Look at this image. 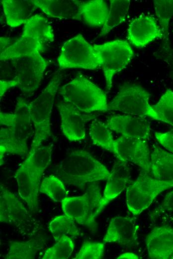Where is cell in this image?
<instances>
[{
    "label": "cell",
    "mask_w": 173,
    "mask_h": 259,
    "mask_svg": "<svg viewBox=\"0 0 173 259\" xmlns=\"http://www.w3.org/2000/svg\"><path fill=\"white\" fill-rule=\"evenodd\" d=\"M29 103L18 97L13 113H0V161L5 153L28 155L27 142L32 132Z\"/></svg>",
    "instance_id": "1"
},
{
    "label": "cell",
    "mask_w": 173,
    "mask_h": 259,
    "mask_svg": "<svg viewBox=\"0 0 173 259\" xmlns=\"http://www.w3.org/2000/svg\"><path fill=\"white\" fill-rule=\"evenodd\" d=\"M56 173L64 183L81 189L86 183L107 180L110 175L103 164L85 150L69 153L59 163Z\"/></svg>",
    "instance_id": "2"
},
{
    "label": "cell",
    "mask_w": 173,
    "mask_h": 259,
    "mask_svg": "<svg viewBox=\"0 0 173 259\" xmlns=\"http://www.w3.org/2000/svg\"><path fill=\"white\" fill-rule=\"evenodd\" d=\"M54 40L48 20L40 15L31 16L24 24L20 38L0 54V60H10L34 52L41 53L47 43Z\"/></svg>",
    "instance_id": "3"
},
{
    "label": "cell",
    "mask_w": 173,
    "mask_h": 259,
    "mask_svg": "<svg viewBox=\"0 0 173 259\" xmlns=\"http://www.w3.org/2000/svg\"><path fill=\"white\" fill-rule=\"evenodd\" d=\"M63 101L84 113L107 111L105 92L85 76L76 77L59 89Z\"/></svg>",
    "instance_id": "4"
},
{
    "label": "cell",
    "mask_w": 173,
    "mask_h": 259,
    "mask_svg": "<svg viewBox=\"0 0 173 259\" xmlns=\"http://www.w3.org/2000/svg\"><path fill=\"white\" fill-rule=\"evenodd\" d=\"M61 79V75L56 74L40 95L29 103L30 119L34 127L30 151L40 146L51 135V115Z\"/></svg>",
    "instance_id": "5"
},
{
    "label": "cell",
    "mask_w": 173,
    "mask_h": 259,
    "mask_svg": "<svg viewBox=\"0 0 173 259\" xmlns=\"http://www.w3.org/2000/svg\"><path fill=\"white\" fill-rule=\"evenodd\" d=\"M102 198L98 184L92 182L83 195L63 199L62 208L64 214L95 232L97 229L95 219L102 211Z\"/></svg>",
    "instance_id": "6"
},
{
    "label": "cell",
    "mask_w": 173,
    "mask_h": 259,
    "mask_svg": "<svg viewBox=\"0 0 173 259\" xmlns=\"http://www.w3.org/2000/svg\"><path fill=\"white\" fill-rule=\"evenodd\" d=\"M173 187V182L152 177L141 169L136 180L126 189V204L134 215H140L161 193Z\"/></svg>",
    "instance_id": "7"
},
{
    "label": "cell",
    "mask_w": 173,
    "mask_h": 259,
    "mask_svg": "<svg viewBox=\"0 0 173 259\" xmlns=\"http://www.w3.org/2000/svg\"><path fill=\"white\" fill-rule=\"evenodd\" d=\"M150 97V94L143 87L126 83L121 86L116 96L108 104L107 111L148 117L158 121L157 114L149 103Z\"/></svg>",
    "instance_id": "8"
},
{
    "label": "cell",
    "mask_w": 173,
    "mask_h": 259,
    "mask_svg": "<svg viewBox=\"0 0 173 259\" xmlns=\"http://www.w3.org/2000/svg\"><path fill=\"white\" fill-rule=\"evenodd\" d=\"M58 62L62 69L94 70L101 67V61L93 46L79 34L64 42L58 57Z\"/></svg>",
    "instance_id": "9"
},
{
    "label": "cell",
    "mask_w": 173,
    "mask_h": 259,
    "mask_svg": "<svg viewBox=\"0 0 173 259\" xmlns=\"http://www.w3.org/2000/svg\"><path fill=\"white\" fill-rule=\"evenodd\" d=\"M93 46L101 59L106 88L109 91L114 75L130 62L134 56L133 51L128 42L120 39Z\"/></svg>",
    "instance_id": "10"
},
{
    "label": "cell",
    "mask_w": 173,
    "mask_h": 259,
    "mask_svg": "<svg viewBox=\"0 0 173 259\" xmlns=\"http://www.w3.org/2000/svg\"><path fill=\"white\" fill-rule=\"evenodd\" d=\"M11 60L16 72L17 87L24 93L36 90L43 78L48 62L38 52Z\"/></svg>",
    "instance_id": "11"
},
{
    "label": "cell",
    "mask_w": 173,
    "mask_h": 259,
    "mask_svg": "<svg viewBox=\"0 0 173 259\" xmlns=\"http://www.w3.org/2000/svg\"><path fill=\"white\" fill-rule=\"evenodd\" d=\"M115 155L117 159L132 162L149 173L151 154L147 140L121 135L114 140Z\"/></svg>",
    "instance_id": "12"
},
{
    "label": "cell",
    "mask_w": 173,
    "mask_h": 259,
    "mask_svg": "<svg viewBox=\"0 0 173 259\" xmlns=\"http://www.w3.org/2000/svg\"><path fill=\"white\" fill-rule=\"evenodd\" d=\"M57 107L61 117L63 133L71 141L84 139L86 135V124L99 115L83 113L64 101L57 103Z\"/></svg>",
    "instance_id": "13"
},
{
    "label": "cell",
    "mask_w": 173,
    "mask_h": 259,
    "mask_svg": "<svg viewBox=\"0 0 173 259\" xmlns=\"http://www.w3.org/2000/svg\"><path fill=\"white\" fill-rule=\"evenodd\" d=\"M127 37L132 45L140 48L145 47L153 40L164 36L155 17L142 13L129 24Z\"/></svg>",
    "instance_id": "14"
},
{
    "label": "cell",
    "mask_w": 173,
    "mask_h": 259,
    "mask_svg": "<svg viewBox=\"0 0 173 259\" xmlns=\"http://www.w3.org/2000/svg\"><path fill=\"white\" fill-rule=\"evenodd\" d=\"M105 124L112 130L122 135L147 140L151 133L150 123L145 117L116 115L110 116Z\"/></svg>",
    "instance_id": "15"
},
{
    "label": "cell",
    "mask_w": 173,
    "mask_h": 259,
    "mask_svg": "<svg viewBox=\"0 0 173 259\" xmlns=\"http://www.w3.org/2000/svg\"><path fill=\"white\" fill-rule=\"evenodd\" d=\"M138 231L135 217L117 216L111 219L103 241L130 246L136 242Z\"/></svg>",
    "instance_id": "16"
},
{
    "label": "cell",
    "mask_w": 173,
    "mask_h": 259,
    "mask_svg": "<svg viewBox=\"0 0 173 259\" xmlns=\"http://www.w3.org/2000/svg\"><path fill=\"white\" fill-rule=\"evenodd\" d=\"M30 213L17 196L1 183L0 185V221L19 225L28 220Z\"/></svg>",
    "instance_id": "17"
},
{
    "label": "cell",
    "mask_w": 173,
    "mask_h": 259,
    "mask_svg": "<svg viewBox=\"0 0 173 259\" xmlns=\"http://www.w3.org/2000/svg\"><path fill=\"white\" fill-rule=\"evenodd\" d=\"M149 257L154 259H168L173 255V227H155L146 239Z\"/></svg>",
    "instance_id": "18"
},
{
    "label": "cell",
    "mask_w": 173,
    "mask_h": 259,
    "mask_svg": "<svg viewBox=\"0 0 173 259\" xmlns=\"http://www.w3.org/2000/svg\"><path fill=\"white\" fill-rule=\"evenodd\" d=\"M130 168L127 162L117 159L107 179L101 200V210L124 190L130 181Z\"/></svg>",
    "instance_id": "19"
},
{
    "label": "cell",
    "mask_w": 173,
    "mask_h": 259,
    "mask_svg": "<svg viewBox=\"0 0 173 259\" xmlns=\"http://www.w3.org/2000/svg\"><path fill=\"white\" fill-rule=\"evenodd\" d=\"M35 5L48 16L59 19L81 20V0H31Z\"/></svg>",
    "instance_id": "20"
},
{
    "label": "cell",
    "mask_w": 173,
    "mask_h": 259,
    "mask_svg": "<svg viewBox=\"0 0 173 259\" xmlns=\"http://www.w3.org/2000/svg\"><path fill=\"white\" fill-rule=\"evenodd\" d=\"M15 177L20 197L26 203L32 212L38 210L39 186L28 169L22 164L15 172Z\"/></svg>",
    "instance_id": "21"
},
{
    "label": "cell",
    "mask_w": 173,
    "mask_h": 259,
    "mask_svg": "<svg viewBox=\"0 0 173 259\" xmlns=\"http://www.w3.org/2000/svg\"><path fill=\"white\" fill-rule=\"evenodd\" d=\"M7 24L15 27L24 24L37 7L28 0H0Z\"/></svg>",
    "instance_id": "22"
},
{
    "label": "cell",
    "mask_w": 173,
    "mask_h": 259,
    "mask_svg": "<svg viewBox=\"0 0 173 259\" xmlns=\"http://www.w3.org/2000/svg\"><path fill=\"white\" fill-rule=\"evenodd\" d=\"M151 170L156 179L173 182V153L154 144L151 154Z\"/></svg>",
    "instance_id": "23"
},
{
    "label": "cell",
    "mask_w": 173,
    "mask_h": 259,
    "mask_svg": "<svg viewBox=\"0 0 173 259\" xmlns=\"http://www.w3.org/2000/svg\"><path fill=\"white\" fill-rule=\"evenodd\" d=\"M52 147V143H49L29 151L27 157L22 163L28 169L39 186L44 170L50 164Z\"/></svg>",
    "instance_id": "24"
},
{
    "label": "cell",
    "mask_w": 173,
    "mask_h": 259,
    "mask_svg": "<svg viewBox=\"0 0 173 259\" xmlns=\"http://www.w3.org/2000/svg\"><path fill=\"white\" fill-rule=\"evenodd\" d=\"M82 18L90 26L103 25L108 14L106 3L102 0H81Z\"/></svg>",
    "instance_id": "25"
},
{
    "label": "cell",
    "mask_w": 173,
    "mask_h": 259,
    "mask_svg": "<svg viewBox=\"0 0 173 259\" xmlns=\"http://www.w3.org/2000/svg\"><path fill=\"white\" fill-rule=\"evenodd\" d=\"M44 246L42 239H31L24 242H11L6 259H33Z\"/></svg>",
    "instance_id": "26"
},
{
    "label": "cell",
    "mask_w": 173,
    "mask_h": 259,
    "mask_svg": "<svg viewBox=\"0 0 173 259\" xmlns=\"http://www.w3.org/2000/svg\"><path fill=\"white\" fill-rule=\"evenodd\" d=\"M110 1L108 14L99 34L100 36L107 34L125 20L130 3L129 0H110Z\"/></svg>",
    "instance_id": "27"
},
{
    "label": "cell",
    "mask_w": 173,
    "mask_h": 259,
    "mask_svg": "<svg viewBox=\"0 0 173 259\" xmlns=\"http://www.w3.org/2000/svg\"><path fill=\"white\" fill-rule=\"evenodd\" d=\"M89 134L92 143L115 154L114 140L111 130L96 119L89 125Z\"/></svg>",
    "instance_id": "28"
},
{
    "label": "cell",
    "mask_w": 173,
    "mask_h": 259,
    "mask_svg": "<svg viewBox=\"0 0 173 259\" xmlns=\"http://www.w3.org/2000/svg\"><path fill=\"white\" fill-rule=\"evenodd\" d=\"M49 229L56 242L63 235L78 237L80 234L75 221L65 214L53 219L49 223Z\"/></svg>",
    "instance_id": "29"
},
{
    "label": "cell",
    "mask_w": 173,
    "mask_h": 259,
    "mask_svg": "<svg viewBox=\"0 0 173 259\" xmlns=\"http://www.w3.org/2000/svg\"><path fill=\"white\" fill-rule=\"evenodd\" d=\"M64 183L59 178L51 175L43 179L39 191L46 194L54 201L61 202L68 195Z\"/></svg>",
    "instance_id": "30"
},
{
    "label": "cell",
    "mask_w": 173,
    "mask_h": 259,
    "mask_svg": "<svg viewBox=\"0 0 173 259\" xmlns=\"http://www.w3.org/2000/svg\"><path fill=\"white\" fill-rule=\"evenodd\" d=\"M152 107L157 115L158 121L173 127V91L167 89L158 102Z\"/></svg>",
    "instance_id": "31"
},
{
    "label": "cell",
    "mask_w": 173,
    "mask_h": 259,
    "mask_svg": "<svg viewBox=\"0 0 173 259\" xmlns=\"http://www.w3.org/2000/svg\"><path fill=\"white\" fill-rule=\"evenodd\" d=\"M154 4L163 38L167 42L169 41V23L173 15V0H155Z\"/></svg>",
    "instance_id": "32"
},
{
    "label": "cell",
    "mask_w": 173,
    "mask_h": 259,
    "mask_svg": "<svg viewBox=\"0 0 173 259\" xmlns=\"http://www.w3.org/2000/svg\"><path fill=\"white\" fill-rule=\"evenodd\" d=\"M74 245L71 239L63 235L51 247L48 248L43 256V259H67L74 251Z\"/></svg>",
    "instance_id": "33"
},
{
    "label": "cell",
    "mask_w": 173,
    "mask_h": 259,
    "mask_svg": "<svg viewBox=\"0 0 173 259\" xmlns=\"http://www.w3.org/2000/svg\"><path fill=\"white\" fill-rule=\"evenodd\" d=\"M105 245L103 243L85 241L74 259H100L104 256Z\"/></svg>",
    "instance_id": "34"
},
{
    "label": "cell",
    "mask_w": 173,
    "mask_h": 259,
    "mask_svg": "<svg viewBox=\"0 0 173 259\" xmlns=\"http://www.w3.org/2000/svg\"><path fill=\"white\" fill-rule=\"evenodd\" d=\"M0 81L9 82L17 80L14 66L11 59L0 60Z\"/></svg>",
    "instance_id": "35"
},
{
    "label": "cell",
    "mask_w": 173,
    "mask_h": 259,
    "mask_svg": "<svg viewBox=\"0 0 173 259\" xmlns=\"http://www.w3.org/2000/svg\"><path fill=\"white\" fill-rule=\"evenodd\" d=\"M173 210V190L168 193L162 202L152 212L150 217L151 221L155 220L158 216L166 211Z\"/></svg>",
    "instance_id": "36"
},
{
    "label": "cell",
    "mask_w": 173,
    "mask_h": 259,
    "mask_svg": "<svg viewBox=\"0 0 173 259\" xmlns=\"http://www.w3.org/2000/svg\"><path fill=\"white\" fill-rule=\"evenodd\" d=\"M154 134L159 143L173 153V130L165 132H155Z\"/></svg>",
    "instance_id": "37"
},
{
    "label": "cell",
    "mask_w": 173,
    "mask_h": 259,
    "mask_svg": "<svg viewBox=\"0 0 173 259\" xmlns=\"http://www.w3.org/2000/svg\"><path fill=\"white\" fill-rule=\"evenodd\" d=\"M18 85V81L15 80L9 82L0 81V100L4 93L9 89L17 87Z\"/></svg>",
    "instance_id": "38"
},
{
    "label": "cell",
    "mask_w": 173,
    "mask_h": 259,
    "mask_svg": "<svg viewBox=\"0 0 173 259\" xmlns=\"http://www.w3.org/2000/svg\"><path fill=\"white\" fill-rule=\"evenodd\" d=\"M0 41V53H2L10 45V39L8 37H1Z\"/></svg>",
    "instance_id": "39"
},
{
    "label": "cell",
    "mask_w": 173,
    "mask_h": 259,
    "mask_svg": "<svg viewBox=\"0 0 173 259\" xmlns=\"http://www.w3.org/2000/svg\"><path fill=\"white\" fill-rule=\"evenodd\" d=\"M117 259H138L140 257L135 254L132 253H125L119 256Z\"/></svg>",
    "instance_id": "40"
},
{
    "label": "cell",
    "mask_w": 173,
    "mask_h": 259,
    "mask_svg": "<svg viewBox=\"0 0 173 259\" xmlns=\"http://www.w3.org/2000/svg\"><path fill=\"white\" fill-rule=\"evenodd\" d=\"M171 259H173V255L171 256V257L170 258Z\"/></svg>",
    "instance_id": "41"
}]
</instances>
